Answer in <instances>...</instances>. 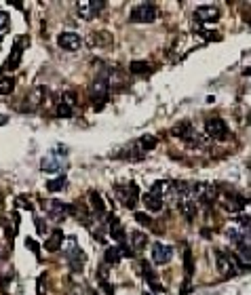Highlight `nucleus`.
Returning <instances> with one entry per match:
<instances>
[{"label":"nucleus","mask_w":251,"mask_h":295,"mask_svg":"<svg viewBox=\"0 0 251 295\" xmlns=\"http://www.w3.org/2000/svg\"><path fill=\"white\" fill-rule=\"evenodd\" d=\"M156 143H159V139H156L154 135H144V137H139L133 143H129V146L125 148L119 156L127 158V161H139V158H144L150 150L156 148Z\"/></svg>","instance_id":"obj_1"},{"label":"nucleus","mask_w":251,"mask_h":295,"mask_svg":"<svg viewBox=\"0 0 251 295\" xmlns=\"http://www.w3.org/2000/svg\"><path fill=\"white\" fill-rule=\"evenodd\" d=\"M215 264H217V270L222 272V276H226V278H230L234 274H241V272H245V270H249V268L243 266L241 257H237L234 253H224V251L215 253Z\"/></svg>","instance_id":"obj_2"},{"label":"nucleus","mask_w":251,"mask_h":295,"mask_svg":"<svg viewBox=\"0 0 251 295\" xmlns=\"http://www.w3.org/2000/svg\"><path fill=\"white\" fill-rule=\"evenodd\" d=\"M114 194H116V198L121 201V205L125 207V209H135L137 203H139V188L133 181L116 183V186H114Z\"/></svg>","instance_id":"obj_3"},{"label":"nucleus","mask_w":251,"mask_h":295,"mask_svg":"<svg viewBox=\"0 0 251 295\" xmlns=\"http://www.w3.org/2000/svg\"><path fill=\"white\" fill-rule=\"evenodd\" d=\"M217 188L213 183H207V181H201V183H192V198L197 203H205V205H213L217 201Z\"/></svg>","instance_id":"obj_4"},{"label":"nucleus","mask_w":251,"mask_h":295,"mask_svg":"<svg viewBox=\"0 0 251 295\" xmlns=\"http://www.w3.org/2000/svg\"><path fill=\"white\" fill-rule=\"evenodd\" d=\"M156 17H159V9L152 2H142V4L133 6L129 15V19L135 23H152L156 21Z\"/></svg>","instance_id":"obj_5"},{"label":"nucleus","mask_w":251,"mask_h":295,"mask_svg":"<svg viewBox=\"0 0 251 295\" xmlns=\"http://www.w3.org/2000/svg\"><path fill=\"white\" fill-rule=\"evenodd\" d=\"M217 201L224 207V211H228V213H241L249 205L247 198L237 194V192H224V194L217 196Z\"/></svg>","instance_id":"obj_6"},{"label":"nucleus","mask_w":251,"mask_h":295,"mask_svg":"<svg viewBox=\"0 0 251 295\" xmlns=\"http://www.w3.org/2000/svg\"><path fill=\"white\" fill-rule=\"evenodd\" d=\"M23 44H28V38H17L13 44V49L9 53V57L4 59L2 63V68H0V72L2 74H6V72H13V70H17L19 68V63H21V55H23Z\"/></svg>","instance_id":"obj_7"},{"label":"nucleus","mask_w":251,"mask_h":295,"mask_svg":"<svg viewBox=\"0 0 251 295\" xmlns=\"http://www.w3.org/2000/svg\"><path fill=\"white\" fill-rule=\"evenodd\" d=\"M64 253H66V257H68L70 268H72L74 272H81L83 266H84V261H87V255L78 249V245H76L74 238H68V247H66Z\"/></svg>","instance_id":"obj_8"},{"label":"nucleus","mask_w":251,"mask_h":295,"mask_svg":"<svg viewBox=\"0 0 251 295\" xmlns=\"http://www.w3.org/2000/svg\"><path fill=\"white\" fill-rule=\"evenodd\" d=\"M205 131H207V137L215 139V141H226L230 137L228 125H226L222 118H209V121L205 123Z\"/></svg>","instance_id":"obj_9"},{"label":"nucleus","mask_w":251,"mask_h":295,"mask_svg":"<svg viewBox=\"0 0 251 295\" xmlns=\"http://www.w3.org/2000/svg\"><path fill=\"white\" fill-rule=\"evenodd\" d=\"M76 9L83 19H93L106 9V2H101V0H81L76 4Z\"/></svg>","instance_id":"obj_10"},{"label":"nucleus","mask_w":251,"mask_h":295,"mask_svg":"<svg viewBox=\"0 0 251 295\" xmlns=\"http://www.w3.org/2000/svg\"><path fill=\"white\" fill-rule=\"evenodd\" d=\"M175 205H177V211L182 213L188 221H190V219L194 217V215H197V201L192 198V190H190L188 194L175 198Z\"/></svg>","instance_id":"obj_11"},{"label":"nucleus","mask_w":251,"mask_h":295,"mask_svg":"<svg viewBox=\"0 0 251 295\" xmlns=\"http://www.w3.org/2000/svg\"><path fill=\"white\" fill-rule=\"evenodd\" d=\"M108 95H110V86H108V83L104 81V78L99 76L97 81L91 84V99H93V101H97V106H95L97 110L108 101Z\"/></svg>","instance_id":"obj_12"},{"label":"nucleus","mask_w":251,"mask_h":295,"mask_svg":"<svg viewBox=\"0 0 251 295\" xmlns=\"http://www.w3.org/2000/svg\"><path fill=\"white\" fill-rule=\"evenodd\" d=\"M57 44H59L64 51H70V53H74V51H81V49H83L81 36L74 34V32H61V34L57 36Z\"/></svg>","instance_id":"obj_13"},{"label":"nucleus","mask_w":251,"mask_h":295,"mask_svg":"<svg viewBox=\"0 0 251 295\" xmlns=\"http://www.w3.org/2000/svg\"><path fill=\"white\" fill-rule=\"evenodd\" d=\"M171 257H173V249H171L169 245H163V243H154L152 245V261L156 266L169 264Z\"/></svg>","instance_id":"obj_14"},{"label":"nucleus","mask_w":251,"mask_h":295,"mask_svg":"<svg viewBox=\"0 0 251 295\" xmlns=\"http://www.w3.org/2000/svg\"><path fill=\"white\" fill-rule=\"evenodd\" d=\"M106 226H108V232H110V236L114 238L116 243H125V228H123V224L119 221V217L116 215H106Z\"/></svg>","instance_id":"obj_15"},{"label":"nucleus","mask_w":251,"mask_h":295,"mask_svg":"<svg viewBox=\"0 0 251 295\" xmlns=\"http://www.w3.org/2000/svg\"><path fill=\"white\" fill-rule=\"evenodd\" d=\"M41 169L42 171H59V169H64V161L59 158V148L57 150H53V152L46 154L42 161H41Z\"/></svg>","instance_id":"obj_16"},{"label":"nucleus","mask_w":251,"mask_h":295,"mask_svg":"<svg viewBox=\"0 0 251 295\" xmlns=\"http://www.w3.org/2000/svg\"><path fill=\"white\" fill-rule=\"evenodd\" d=\"M219 19V11L215 6H199L194 11V21L199 23H215Z\"/></svg>","instance_id":"obj_17"},{"label":"nucleus","mask_w":251,"mask_h":295,"mask_svg":"<svg viewBox=\"0 0 251 295\" xmlns=\"http://www.w3.org/2000/svg\"><path fill=\"white\" fill-rule=\"evenodd\" d=\"M46 211H49L53 219H64L66 215L72 213V205H64L59 201H49L46 203Z\"/></svg>","instance_id":"obj_18"},{"label":"nucleus","mask_w":251,"mask_h":295,"mask_svg":"<svg viewBox=\"0 0 251 295\" xmlns=\"http://www.w3.org/2000/svg\"><path fill=\"white\" fill-rule=\"evenodd\" d=\"M139 268H142V274H144V278H146V283L152 287V291H165V287L161 285L159 276H156V272L150 268V264H148V261H142V264H139Z\"/></svg>","instance_id":"obj_19"},{"label":"nucleus","mask_w":251,"mask_h":295,"mask_svg":"<svg viewBox=\"0 0 251 295\" xmlns=\"http://www.w3.org/2000/svg\"><path fill=\"white\" fill-rule=\"evenodd\" d=\"M89 205H91V209H93V215L95 217H106V205H104V201H101V196L97 194V192H89Z\"/></svg>","instance_id":"obj_20"},{"label":"nucleus","mask_w":251,"mask_h":295,"mask_svg":"<svg viewBox=\"0 0 251 295\" xmlns=\"http://www.w3.org/2000/svg\"><path fill=\"white\" fill-rule=\"evenodd\" d=\"M194 131H197V129L192 126V123L184 121V123H177V125L173 126V129H171V135H173V137H179L182 141H186V139L190 137V135H192Z\"/></svg>","instance_id":"obj_21"},{"label":"nucleus","mask_w":251,"mask_h":295,"mask_svg":"<svg viewBox=\"0 0 251 295\" xmlns=\"http://www.w3.org/2000/svg\"><path fill=\"white\" fill-rule=\"evenodd\" d=\"M42 95H44V91H42V86H36V89L30 93V97L26 99V106H23V110L26 112H34V110L41 106V101H42Z\"/></svg>","instance_id":"obj_22"},{"label":"nucleus","mask_w":251,"mask_h":295,"mask_svg":"<svg viewBox=\"0 0 251 295\" xmlns=\"http://www.w3.org/2000/svg\"><path fill=\"white\" fill-rule=\"evenodd\" d=\"M61 241H64V232H61V230H53L51 236L44 241V249L46 251H59Z\"/></svg>","instance_id":"obj_23"},{"label":"nucleus","mask_w":251,"mask_h":295,"mask_svg":"<svg viewBox=\"0 0 251 295\" xmlns=\"http://www.w3.org/2000/svg\"><path fill=\"white\" fill-rule=\"evenodd\" d=\"M150 192L165 201V198L171 196V181H154L152 188H150Z\"/></svg>","instance_id":"obj_24"},{"label":"nucleus","mask_w":251,"mask_h":295,"mask_svg":"<svg viewBox=\"0 0 251 295\" xmlns=\"http://www.w3.org/2000/svg\"><path fill=\"white\" fill-rule=\"evenodd\" d=\"M144 207H146L148 211H152V213H159L163 209V198L154 196L152 192H146L144 194Z\"/></svg>","instance_id":"obj_25"},{"label":"nucleus","mask_w":251,"mask_h":295,"mask_svg":"<svg viewBox=\"0 0 251 295\" xmlns=\"http://www.w3.org/2000/svg\"><path fill=\"white\" fill-rule=\"evenodd\" d=\"M129 70H131V74H135V76H148L152 72V66L148 61H133Z\"/></svg>","instance_id":"obj_26"},{"label":"nucleus","mask_w":251,"mask_h":295,"mask_svg":"<svg viewBox=\"0 0 251 295\" xmlns=\"http://www.w3.org/2000/svg\"><path fill=\"white\" fill-rule=\"evenodd\" d=\"M121 259H123L121 245H119V247H110V249L106 251V255H104V261H106V264H110V266H116Z\"/></svg>","instance_id":"obj_27"},{"label":"nucleus","mask_w":251,"mask_h":295,"mask_svg":"<svg viewBox=\"0 0 251 295\" xmlns=\"http://www.w3.org/2000/svg\"><path fill=\"white\" fill-rule=\"evenodd\" d=\"M146 245H148V236L144 232H131V249L142 251Z\"/></svg>","instance_id":"obj_28"},{"label":"nucleus","mask_w":251,"mask_h":295,"mask_svg":"<svg viewBox=\"0 0 251 295\" xmlns=\"http://www.w3.org/2000/svg\"><path fill=\"white\" fill-rule=\"evenodd\" d=\"M66 183H68V179L64 177V175H59V177L46 181V190H49V192H61V190L66 188Z\"/></svg>","instance_id":"obj_29"},{"label":"nucleus","mask_w":251,"mask_h":295,"mask_svg":"<svg viewBox=\"0 0 251 295\" xmlns=\"http://www.w3.org/2000/svg\"><path fill=\"white\" fill-rule=\"evenodd\" d=\"M184 266H186V278L190 281V276L194 272V264H192V251L190 249H186L184 251Z\"/></svg>","instance_id":"obj_30"},{"label":"nucleus","mask_w":251,"mask_h":295,"mask_svg":"<svg viewBox=\"0 0 251 295\" xmlns=\"http://www.w3.org/2000/svg\"><path fill=\"white\" fill-rule=\"evenodd\" d=\"M239 257H241V261H249L251 264V243L239 245Z\"/></svg>","instance_id":"obj_31"},{"label":"nucleus","mask_w":251,"mask_h":295,"mask_svg":"<svg viewBox=\"0 0 251 295\" xmlns=\"http://www.w3.org/2000/svg\"><path fill=\"white\" fill-rule=\"evenodd\" d=\"M13 89H15L13 78H2V81H0V95H9V93H13Z\"/></svg>","instance_id":"obj_32"},{"label":"nucleus","mask_w":251,"mask_h":295,"mask_svg":"<svg viewBox=\"0 0 251 295\" xmlns=\"http://www.w3.org/2000/svg\"><path fill=\"white\" fill-rule=\"evenodd\" d=\"M72 112H74V108L66 106L64 101H59V103H57V114H59L61 118H70V116H72Z\"/></svg>","instance_id":"obj_33"},{"label":"nucleus","mask_w":251,"mask_h":295,"mask_svg":"<svg viewBox=\"0 0 251 295\" xmlns=\"http://www.w3.org/2000/svg\"><path fill=\"white\" fill-rule=\"evenodd\" d=\"M59 101H64L66 106H70V108H74V106H76V95H74L72 91H66L64 95H61Z\"/></svg>","instance_id":"obj_34"},{"label":"nucleus","mask_w":251,"mask_h":295,"mask_svg":"<svg viewBox=\"0 0 251 295\" xmlns=\"http://www.w3.org/2000/svg\"><path fill=\"white\" fill-rule=\"evenodd\" d=\"M135 221H137V224H142V226H146V228L152 226V219L148 217L146 213H135Z\"/></svg>","instance_id":"obj_35"},{"label":"nucleus","mask_w":251,"mask_h":295,"mask_svg":"<svg viewBox=\"0 0 251 295\" xmlns=\"http://www.w3.org/2000/svg\"><path fill=\"white\" fill-rule=\"evenodd\" d=\"M17 205L23 207V209H28V211H32V203H30L26 196H19V198H17Z\"/></svg>","instance_id":"obj_36"},{"label":"nucleus","mask_w":251,"mask_h":295,"mask_svg":"<svg viewBox=\"0 0 251 295\" xmlns=\"http://www.w3.org/2000/svg\"><path fill=\"white\" fill-rule=\"evenodd\" d=\"M26 245H28L30 249H32V251L36 253V255L41 253V247H38V243H36V241H32V238H26Z\"/></svg>","instance_id":"obj_37"},{"label":"nucleus","mask_w":251,"mask_h":295,"mask_svg":"<svg viewBox=\"0 0 251 295\" xmlns=\"http://www.w3.org/2000/svg\"><path fill=\"white\" fill-rule=\"evenodd\" d=\"M6 23H9V15H6L4 11H0V30L6 28Z\"/></svg>","instance_id":"obj_38"},{"label":"nucleus","mask_w":251,"mask_h":295,"mask_svg":"<svg viewBox=\"0 0 251 295\" xmlns=\"http://www.w3.org/2000/svg\"><path fill=\"white\" fill-rule=\"evenodd\" d=\"M38 295H44V278H38Z\"/></svg>","instance_id":"obj_39"},{"label":"nucleus","mask_w":251,"mask_h":295,"mask_svg":"<svg viewBox=\"0 0 251 295\" xmlns=\"http://www.w3.org/2000/svg\"><path fill=\"white\" fill-rule=\"evenodd\" d=\"M247 234H249V236H251V226H249V228H247V232H245V236H247Z\"/></svg>","instance_id":"obj_40"},{"label":"nucleus","mask_w":251,"mask_h":295,"mask_svg":"<svg viewBox=\"0 0 251 295\" xmlns=\"http://www.w3.org/2000/svg\"><path fill=\"white\" fill-rule=\"evenodd\" d=\"M245 74H251V70H247V72H245Z\"/></svg>","instance_id":"obj_41"}]
</instances>
